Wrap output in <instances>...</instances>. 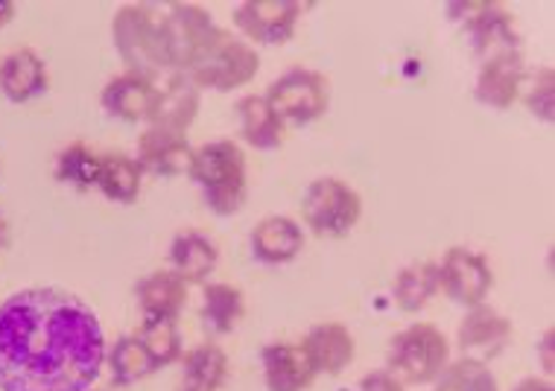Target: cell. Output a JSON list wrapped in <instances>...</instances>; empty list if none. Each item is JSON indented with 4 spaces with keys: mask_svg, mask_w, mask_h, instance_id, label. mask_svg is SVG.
<instances>
[{
    "mask_svg": "<svg viewBox=\"0 0 555 391\" xmlns=\"http://www.w3.org/2000/svg\"><path fill=\"white\" fill-rule=\"evenodd\" d=\"M555 79H553V67H541L535 77H532V86L527 91V108L538 120H544L550 123L553 120V112H555Z\"/></svg>",
    "mask_w": 555,
    "mask_h": 391,
    "instance_id": "1f68e13d",
    "label": "cell"
},
{
    "mask_svg": "<svg viewBox=\"0 0 555 391\" xmlns=\"http://www.w3.org/2000/svg\"><path fill=\"white\" fill-rule=\"evenodd\" d=\"M220 251L211 239L199 231H182L170 243V266L184 284H205L208 275L217 269Z\"/></svg>",
    "mask_w": 555,
    "mask_h": 391,
    "instance_id": "7402d4cb",
    "label": "cell"
},
{
    "mask_svg": "<svg viewBox=\"0 0 555 391\" xmlns=\"http://www.w3.org/2000/svg\"><path fill=\"white\" fill-rule=\"evenodd\" d=\"M263 96L284 123L310 126L317 123L331 105V82L319 70L293 67L287 74H281Z\"/></svg>",
    "mask_w": 555,
    "mask_h": 391,
    "instance_id": "ba28073f",
    "label": "cell"
},
{
    "mask_svg": "<svg viewBox=\"0 0 555 391\" xmlns=\"http://www.w3.org/2000/svg\"><path fill=\"white\" fill-rule=\"evenodd\" d=\"M106 363V336L82 298L21 289L0 304V391H88Z\"/></svg>",
    "mask_w": 555,
    "mask_h": 391,
    "instance_id": "6da1fadb",
    "label": "cell"
},
{
    "mask_svg": "<svg viewBox=\"0 0 555 391\" xmlns=\"http://www.w3.org/2000/svg\"><path fill=\"white\" fill-rule=\"evenodd\" d=\"M158 29H162V53L167 74H188L202 48L217 32V24L208 10H202L196 3H172L158 21Z\"/></svg>",
    "mask_w": 555,
    "mask_h": 391,
    "instance_id": "52a82bcc",
    "label": "cell"
},
{
    "mask_svg": "<svg viewBox=\"0 0 555 391\" xmlns=\"http://www.w3.org/2000/svg\"><path fill=\"white\" fill-rule=\"evenodd\" d=\"M436 266H439V292H444L453 304L465 307V310L486 304V298L494 287V272L479 251L453 246L444 251V258Z\"/></svg>",
    "mask_w": 555,
    "mask_h": 391,
    "instance_id": "30bf717a",
    "label": "cell"
},
{
    "mask_svg": "<svg viewBox=\"0 0 555 391\" xmlns=\"http://www.w3.org/2000/svg\"><path fill=\"white\" fill-rule=\"evenodd\" d=\"M237 120L243 141L255 149L272 153L284 144V120L278 117V112L267 103V96L249 94L237 103Z\"/></svg>",
    "mask_w": 555,
    "mask_h": 391,
    "instance_id": "603a6c76",
    "label": "cell"
},
{
    "mask_svg": "<svg viewBox=\"0 0 555 391\" xmlns=\"http://www.w3.org/2000/svg\"><path fill=\"white\" fill-rule=\"evenodd\" d=\"M360 391H406L401 380H395L389 372H374L365 374L363 382H360Z\"/></svg>",
    "mask_w": 555,
    "mask_h": 391,
    "instance_id": "d6a6232c",
    "label": "cell"
},
{
    "mask_svg": "<svg viewBox=\"0 0 555 391\" xmlns=\"http://www.w3.org/2000/svg\"><path fill=\"white\" fill-rule=\"evenodd\" d=\"M456 342H460L462 360H474V363L489 365L512 342V322L489 304L470 307L465 318L460 322Z\"/></svg>",
    "mask_w": 555,
    "mask_h": 391,
    "instance_id": "7c38bea8",
    "label": "cell"
},
{
    "mask_svg": "<svg viewBox=\"0 0 555 391\" xmlns=\"http://www.w3.org/2000/svg\"><path fill=\"white\" fill-rule=\"evenodd\" d=\"M515 391H555L553 382L544 380V377H524V380L517 382Z\"/></svg>",
    "mask_w": 555,
    "mask_h": 391,
    "instance_id": "836d02e7",
    "label": "cell"
},
{
    "mask_svg": "<svg viewBox=\"0 0 555 391\" xmlns=\"http://www.w3.org/2000/svg\"><path fill=\"white\" fill-rule=\"evenodd\" d=\"M541 351H544V372L553 374V360H550V353H553V330H546V334H544Z\"/></svg>",
    "mask_w": 555,
    "mask_h": 391,
    "instance_id": "e575fe53",
    "label": "cell"
},
{
    "mask_svg": "<svg viewBox=\"0 0 555 391\" xmlns=\"http://www.w3.org/2000/svg\"><path fill=\"white\" fill-rule=\"evenodd\" d=\"M439 292V266L433 260L410 263L395 275L392 298L403 313H418Z\"/></svg>",
    "mask_w": 555,
    "mask_h": 391,
    "instance_id": "484cf974",
    "label": "cell"
},
{
    "mask_svg": "<svg viewBox=\"0 0 555 391\" xmlns=\"http://www.w3.org/2000/svg\"><path fill=\"white\" fill-rule=\"evenodd\" d=\"M141 342L153 356L155 368H167L176 360H182V334L176 322H144Z\"/></svg>",
    "mask_w": 555,
    "mask_h": 391,
    "instance_id": "4dcf8cb0",
    "label": "cell"
},
{
    "mask_svg": "<svg viewBox=\"0 0 555 391\" xmlns=\"http://www.w3.org/2000/svg\"><path fill=\"white\" fill-rule=\"evenodd\" d=\"M108 368H112V380L115 386H134V382L146 380L150 374L158 372L153 356L141 342V336H120L112 351L106 353Z\"/></svg>",
    "mask_w": 555,
    "mask_h": 391,
    "instance_id": "83f0119b",
    "label": "cell"
},
{
    "mask_svg": "<svg viewBox=\"0 0 555 391\" xmlns=\"http://www.w3.org/2000/svg\"><path fill=\"white\" fill-rule=\"evenodd\" d=\"M527 82V65H524V53H503V56L486 58L479 65L477 88L474 96L486 108H498L506 112L520 100V88Z\"/></svg>",
    "mask_w": 555,
    "mask_h": 391,
    "instance_id": "9a60e30c",
    "label": "cell"
},
{
    "mask_svg": "<svg viewBox=\"0 0 555 391\" xmlns=\"http://www.w3.org/2000/svg\"><path fill=\"white\" fill-rule=\"evenodd\" d=\"M141 179L144 172L134 158L124 153L100 155V175H96V191L103 193L108 201L117 205H132L141 193Z\"/></svg>",
    "mask_w": 555,
    "mask_h": 391,
    "instance_id": "d4e9b609",
    "label": "cell"
},
{
    "mask_svg": "<svg viewBox=\"0 0 555 391\" xmlns=\"http://www.w3.org/2000/svg\"><path fill=\"white\" fill-rule=\"evenodd\" d=\"M260 363L269 391H307L317 380L305 348L296 342H269L260 353Z\"/></svg>",
    "mask_w": 555,
    "mask_h": 391,
    "instance_id": "e0dca14e",
    "label": "cell"
},
{
    "mask_svg": "<svg viewBox=\"0 0 555 391\" xmlns=\"http://www.w3.org/2000/svg\"><path fill=\"white\" fill-rule=\"evenodd\" d=\"M448 12L456 21L465 24L468 39L474 44V53L479 62L503 56V53H524L520 36L515 29V18L508 15L500 3H486V0H470V3H450Z\"/></svg>",
    "mask_w": 555,
    "mask_h": 391,
    "instance_id": "9c48e42d",
    "label": "cell"
},
{
    "mask_svg": "<svg viewBox=\"0 0 555 391\" xmlns=\"http://www.w3.org/2000/svg\"><path fill=\"white\" fill-rule=\"evenodd\" d=\"M184 386L199 391H217L229 377V356L220 344L205 342L184 353Z\"/></svg>",
    "mask_w": 555,
    "mask_h": 391,
    "instance_id": "4316f807",
    "label": "cell"
},
{
    "mask_svg": "<svg viewBox=\"0 0 555 391\" xmlns=\"http://www.w3.org/2000/svg\"><path fill=\"white\" fill-rule=\"evenodd\" d=\"M433 391H500V386L489 365L456 360V363H448V368L436 377Z\"/></svg>",
    "mask_w": 555,
    "mask_h": 391,
    "instance_id": "f546056e",
    "label": "cell"
},
{
    "mask_svg": "<svg viewBox=\"0 0 555 391\" xmlns=\"http://www.w3.org/2000/svg\"><path fill=\"white\" fill-rule=\"evenodd\" d=\"M134 296L144 322H176L188 304V284L172 269L170 272L158 269L134 287Z\"/></svg>",
    "mask_w": 555,
    "mask_h": 391,
    "instance_id": "ffe728a7",
    "label": "cell"
},
{
    "mask_svg": "<svg viewBox=\"0 0 555 391\" xmlns=\"http://www.w3.org/2000/svg\"><path fill=\"white\" fill-rule=\"evenodd\" d=\"M15 18V3L12 0H0V27H7Z\"/></svg>",
    "mask_w": 555,
    "mask_h": 391,
    "instance_id": "d590c367",
    "label": "cell"
},
{
    "mask_svg": "<svg viewBox=\"0 0 555 391\" xmlns=\"http://www.w3.org/2000/svg\"><path fill=\"white\" fill-rule=\"evenodd\" d=\"M182 391H199V389H191V386H184V389Z\"/></svg>",
    "mask_w": 555,
    "mask_h": 391,
    "instance_id": "74e56055",
    "label": "cell"
},
{
    "mask_svg": "<svg viewBox=\"0 0 555 391\" xmlns=\"http://www.w3.org/2000/svg\"><path fill=\"white\" fill-rule=\"evenodd\" d=\"M301 213H305L307 229L317 237L343 239L357 229V222L363 217V199L351 184L327 175L307 187Z\"/></svg>",
    "mask_w": 555,
    "mask_h": 391,
    "instance_id": "8992f818",
    "label": "cell"
},
{
    "mask_svg": "<svg viewBox=\"0 0 555 391\" xmlns=\"http://www.w3.org/2000/svg\"><path fill=\"white\" fill-rule=\"evenodd\" d=\"M103 108L124 123H153L155 105H158V82L141 74H117L103 88Z\"/></svg>",
    "mask_w": 555,
    "mask_h": 391,
    "instance_id": "5bb4252c",
    "label": "cell"
},
{
    "mask_svg": "<svg viewBox=\"0 0 555 391\" xmlns=\"http://www.w3.org/2000/svg\"><path fill=\"white\" fill-rule=\"evenodd\" d=\"M260 56L255 44L246 39H237L229 29L217 27L208 44L202 48L196 62L188 70V77L196 82V88H211L220 94H229L234 88L249 86L258 77Z\"/></svg>",
    "mask_w": 555,
    "mask_h": 391,
    "instance_id": "3957f363",
    "label": "cell"
},
{
    "mask_svg": "<svg viewBox=\"0 0 555 391\" xmlns=\"http://www.w3.org/2000/svg\"><path fill=\"white\" fill-rule=\"evenodd\" d=\"M7 239H10V225L0 217V246H7Z\"/></svg>",
    "mask_w": 555,
    "mask_h": 391,
    "instance_id": "8d00e7d4",
    "label": "cell"
},
{
    "mask_svg": "<svg viewBox=\"0 0 555 391\" xmlns=\"http://www.w3.org/2000/svg\"><path fill=\"white\" fill-rule=\"evenodd\" d=\"M251 258L263 266H284L305 248V231L289 217H267L251 229Z\"/></svg>",
    "mask_w": 555,
    "mask_h": 391,
    "instance_id": "ac0fdd59",
    "label": "cell"
},
{
    "mask_svg": "<svg viewBox=\"0 0 555 391\" xmlns=\"http://www.w3.org/2000/svg\"><path fill=\"white\" fill-rule=\"evenodd\" d=\"M450 363V342L436 325L418 322L392 336L386 353V372L403 386H427L436 382Z\"/></svg>",
    "mask_w": 555,
    "mask_h": 391,
    "instance_id": "277c9868",
    "label": "cell"
},
{
    "mask_svg": "<svg viewBox=\"0 0 555 391\" xmlns=\"http://www.w3.org/2000/svg\"><path fill=\"white\" fill-rule=\"evenodd\" d=\"M191 182L202 191V199L217 217H234L249 196L246 155L234 141H211L193 153Z\"/></svg>",
    "mask_w": 555,
    "mask_h": 391,
    "instance_id": "7a4b0ae2",
    "label": "cell"
},
{
    "mask_svg": "<svg viewBox=\"0 0 555 391\" xmlns=\"http://www.w3.org/2000/svg\"><path fill=\"white\" fill-rule=\"evenodd\" d=\"M301 3L296 0H243L234 10V27L249 39V44L278 48L296 36Z\"/></svg>",
    "mask_w": 555,
    "mask_h": 391,
    "instance_id": "8fae6325",
    "label": "cell"
},
{
    "mask_svg": "<svg viewBox=\"0 0 555 391\" xmlns=\"http://www.w3.org/2000/svg\"><path fill=\"white\" fill-rule=\"evenodd\" d=\"M193 149L184 134L167 132L162 126H150L141 138H138V167L141 172L158 175V179H176V175H188L193 164Z\"/></svg>",
    "mask_w": 555,
    "mask_h": 391,
    "instance_id": "4fadbf2b",
    "label": "cell"
},
{
    "mask_svg": "<svg viewBox=\"0 0 555 391\" xmlns=\"http://www.w3.org/2000/svg\"><path fill=\"white\" fill-rule=\"evenodd\" d=\"M48 86V65L41 62L36 50H12L10 56L0 62V91L10 103H29L44 94Z\"/></svg>",
    "mask_w": 555,
    "mask_h": 391,
    "instance_id": "44dd1931",
    "label": "cell"
},
{
    "mask_svg": "<svg viewBox=\"0 0 555 391\" xmlns=\"http://www.w3.org/2000/svg\"><path fill=\"white\" fill-rule=\"evenodd\" d=\"M199 103L202 91L196 88V82L188 74H170L164 88H158V105H155L150 126H162L167 132L184 134L199 115Z\"/></svg>",
    "mask_w": 555,
    "mask_h": 391,
    "instance_id": "d6986e66",
    "label": "cell"
},
{
    "mask_svg": "<svg viewBox=\"0 0 555 391\" xmlns=\"http://www.w3.org/2000/svg\"><path fill=\"white\" fill-rule=\"evenodd\" d=\"M56 182L74 187V191H91L96 187V175H100V155L88 149L86 144H70L56 155V167H53Z\"/></svg>",
    "mask_w": 555,
    "mask_h": 391,
    "instance_id": "f1b7e54d",
    "label": "cell"
},
{
    "mask_svg": "<svg viewBox=\"0 0 555 391\" xmlns=\"http://www.w3.org/2000/svg\"><path fill=\"white\" fill-rule=\"evenodd\" d=\"M246 315V296L234 284H205L199 318L211 336H229Z\"/></svg>",
    "mask_w": 555,
    "mask_h": 391,
    "instance_id": "cb8c5ba5",
    "label": "cell"
},
{
    "mask_svg": "<svg viewBox=\"0 0 555 391\" xmlns=\"http://www.w3.org/2000/svg\"><path fill=\"white\" fill-rule=\"evenodd\" d=\"M158 21L162 15H155L153 6H144V3H126L112 21V39L120 58L132 74H141L153 82H158V77H170L164 65Z\"/></svg>",
    "mask_w": 555,
    "mask_h": 391,
    "instance_id": "5b68a950",
    "label": "cell"
},
{
    "mask_svg": "<svg viewBox=\"0 0 555 391\" xmlns=\"http://www.w3.org/2000/svg\"><path fill=\"white\" fill-rule=\"evenodd\" d=\"M301 348H305L313 372L327 374V377H339L357 356L354 336L339 322H322V325L310 327Z\"/></svg>",
    "mask_w": 555,
    "mask_h": 391,
    "instance_id": "2e32d148",
    "label": "cell"
}]
</instances>
